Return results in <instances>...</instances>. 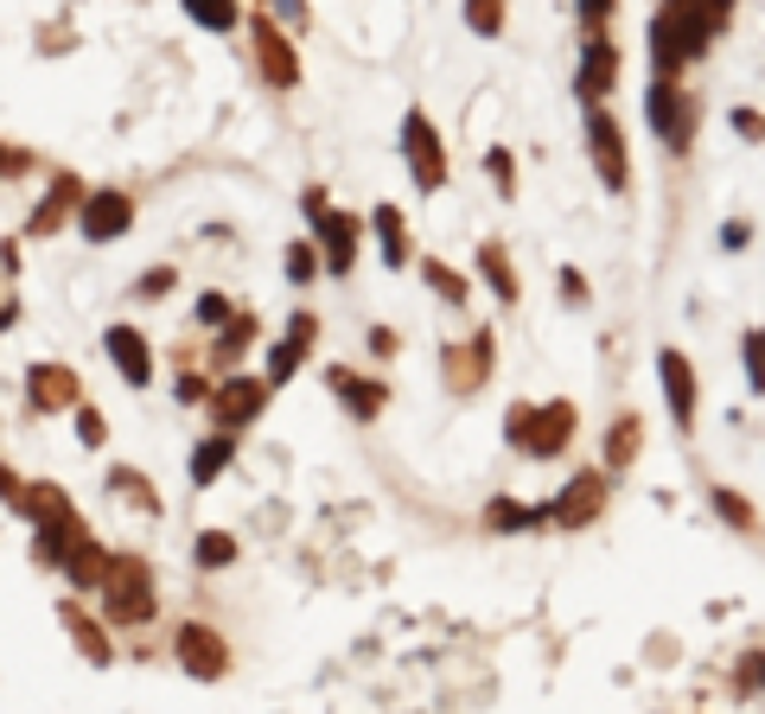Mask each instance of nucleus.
Here are the masks:
<instances>
[{
  "instance_id": "obj_1",
  "label": "nucleus",
  "mask_w": 765,
  "mask_h": 714,
  "mask_svg": "<svg viewBox=\"0 0 765 714\" xmlns=\"http://www.w3.org/2000/svg\"><path fill=\"white\" fill-rule=\"evenodd\" d=\"M402 141H408V166H415V185H421V192H434V185L447 178V160H440V134L428 128V115H421V109L408 115Z\"/></svg>"
},
{
  "instance_id": "obj_2",
  "label": "nucleus",
  "mask_w": 765,
  "mask_h": 714,
  "mask_svg": "<svg viewBox=\"0 0 765 714\" xmlns=\"http://www.w3.org/2000/svg\"><path fill=\"white\" fill-rule=\"evenodd\" d=\"M586 134H593V166H600V178H606L612 192H625V134H619V122H612L606 109H593V115H586Z\"/></svg>"
},
{
  "instance_id": "obj_3",
  "label": "nucleus",
  "mask_w": 765,
  "mask_h": 714,
  "mask_svg": "<svg viewBox=\"0 0 765 714\" xmlns=\"http://www.w3.org/2000/svg\"><path fill=\"white\" fill-rule=\"evenodd\" d=\"M262 396H268V382H249V377H230L217 396H211V421L217 428H243V421H255L262 415Z\"/></svg>"
},
{
  "instance_id": "obj_4",
  "label": "nucleus",
  "mask_w": 765,
  "mask_h": 714,
  "mask_svg": "<svg viewBox=\"0 0 765 714\" xmlns=\"http://www.w3.org/2000/svg\"><path fill=\"white\" fill-rule=\"evenodd\" d=\"M76 224H83L90 243H109V236H122V230L134 224V204H128L122 192H96V198L76 204Z\"/></svg>"
},
{
  "instance_id": "obj_5",
  "label": "nucleus",
  "mask_w": 765,
  "mask_h": 714,
  "mask_svg": "<svg viewBox=\"0 0 765 714\" xmlns=\"http://www.w3.org/2000/svg\"><path fill=\"white\" fill-rule=\"evenodd\" d=\"M600 504H606V479H600V472H581V479L568 484V491H561L549 510H555L568 530H581V523H593V517H600Z\"/></svg>"
},
{
  "instance_id": "obj_6",
  "label": "nucleus",
  "mask_w": 765,
  "mask_h": 714,
  "mask_svg": "<svg viewBox=\"0 0 765 714\" xmlns=\"http://www.w3.org/2000/svg\"><path fill=\"white\" fill-rule=\"evenodd\" d=\"M173 651H178V663H192L198 676H217V670L230 663V651H224V644H217L211 632H204V625H178Z\"/></svg>"
},
{
  "instance_id": "obj_7",
  "label": "nucleus",
  "mask_w": 765,
  "mask_h": 714,
  "mask_svg": "<svg viewBox=\"0 0 765 714\" xmlns=\"http://www.w3.org/2000/svg\"><path fill=\"white\" fill-rule=\"evenodd\" d=\"M663 396H670L676 428H688V421H695V377H688L683 351H663Z\"/></svg>"
},
{
  "instance_id": "obj_8",
  "label": "nucleus",
  "mask_w": 765,
  "mask_h": 714,
  "mask_svg": "<svg viewBox=\"0 0 765 714\" xmlns=\"http://www.w3.org/2000/svg\"><path fill=\"white\" fill-rule=\"evenodd\" d=\"M109 351H115L128 382H147V338H141L134 326H109Z\"/></svg>"
},
{
  "instance_id": "obj_9",
  "label": "nucleus",
  "mask_w": 765,
  "mask_h": 714,
  "mask_svg": "<svg viewBox=\"0 0 765 714\" xmlns=\"http://www.w3.org/2000/svg\"><path fill=\"white\" fill-rule=\"evenodd\" d=\"M332 389L351 402V415H377V408L389 402V389H382V382H357L351 370H332Z\"/></svg>"
},
{
  "instance_id": "obj_10",
  "label": "nucleus",
  "mask_w": 765,
  "mask_h": 714,
  "mask_svg": "<svg viewBox=\"0 0 765 714\" xmlns=\"http://www.w3.org/2000/svg\"><path fill=\"white\" fill-rule=\"evenodd\" d=\"M32 396H39V408L76 402V377L71 370H58V364H45V370H32Z\"/></svg>"
},
{
  "instance_id": "obj_11",
  "label": "nucleus",
  "mask_w": 765,
  "mask_h": 714,
  "mask_svg": "<svg viewBox=\"0 0 765 714\" xmlns=\"http://www.w3.org/2000/svg\"><path fill=\"white\" fill-rule=\"evenodd\" d=\"M644 447V428H638V415H619L606 434V466H632V453Z\"/></svg>"
},
{
  "instance_id": "obj_12",
  "label": "nucleus",
  "mask_w": 765,
  "mask_h": 714,
  "mask_svg": "<svg viewBox=\"0 0 765 714\" xmlns=\"http://www.w3.org/2000/svg\"><path fill=\"white\" fill-rule=\"evenodd\" d=\"M230 459H236V440H230V434L204 440V447H198V459H192V479H198V484H211V479H217V472L230 466Z\"/></svg>"
},
{
  "instance_id": "obj_13",
  "label": "nucleus",
  "mask_w": 765,
  "mask_h": 714,
  "mask_svg": "<svg viewBox=\"0 0 765 714\" xmlns=\"http://www.w3.org/2000/svg\"><path fill=\"white\" fill-rule=\"evenodd\" d=\"M64 625H71V638H76V644H83V651H90L96 663H109V657H115V651H109V638H102L96 625H90V612L64 606Z\"/></svg>"
},
{
  "instance_id": "obj_14",
  "label": "nucleus",
  "mask_w": 765,
  "mask_h": 714,
  "mask_svg": "<svg viewBox=\"0 0 765 714\" xmlns=\"http://www.w3.org/2000/svg\"><path fill=\"white\" fill-rule=\"evenodd\" d=\"M377 236H382V262H408V236H402V217L382 204L377 211Z\"/></svg>"
},
{
  "instance_id": "obj_15",
  "label": "nucleus",
  "mask_w": 765,
  "mask_h": 714,
  "mask_svg": "<svg viewBox=\"0 0 765 714\" xmlns=\"http://www.w3.org/2000/svg\"><path fill=\"white\" fill-rule=\"evenodd\" d=\"M230 561H236V542H230L224 530L198 536V568H230Z\"/></svg>"
},
{
  "instance_id": "obj_16",
  "label": "nucleus",
  "mask_w": 765,
  "mask_h": 714,
  "mask_svg": "<svg viewBox=\"0 0 765 714\" xmlns=\"http://www.w3.org/2000/svg\"><path fill=\"white\" fill-rule=\"evenodd\" d=\"M484 275H491V287H498V300H517V275H510V262H504V249H484V262H479Z\"/></svg>"
},
{
  "instance_id": "obj_17",
  "label": "nucleus",
  "mask_w": 765,
  "mask_h": 714,
  "mask_svg": "<svg viewBox=\"0 0 765 714\" xmlns=\"http://www.w3.org/2000/svg\"><path fill=\"white\" fill-rule=\"evenodd\" d=\"M714 504H721V517H727V523L753 530V504H746V498H734V491H714Z\"/></svg>"
},
{
  "instance_id": "obj_18",
  "label": "nucleus",
  "mask_w": 765,
  "mask_h": 714,
  "mask_svg": "<svg viewBox=\"0 0 765 714\" xmlns=\"http://www.w3.org/2000/svg\"><path fill=\"white\" fill-rule=\"evenodd\" d=\"M746 370H753V389H765V332H746Z\"/></svg>"
},
{
  "instance_id": "obj_19",
  "label": "nucleus",
  "mask_w": 765,
  "mask_h": 714,
  "mask_svg": "<svg viewBox=\"0 0 765 714\" xmlns=\"http://www.w3.org/2000/svg\"><path fill=\"white\" fill-rule=\"evenodd\" d=\"M287 255H294V262H287V275H294V280H313V268H319V262H313V243H294Z\"/></svg>"
},
{
  "instance_id": "obj_20",
  "label": "nucleus",
  "mask_w": 765,
  "mask_h": 714,
  "mask_svg": "<svg viewBox=\"0 0 765 714\" xmlns=\"http://www.w3.org/2000/svg\"><path fill=\"white\" fill-rule=\"evenodd\" d=\"M561 294H568V300H586V280L568 268V275H561Z\"/></svg>"
},
{
  "instance_id": "obj_21",
  "label": "nucleus",
  "mask_w": 765,
  "mask_h": 714,
  "mask_svg": "<svg viewBox=\"0 0 765 714\" xmlns=\"http://www.w3.org/2000/svg\"><path fill=\"white\" fill-rule=\"evenodd\" d=\"M0 498H20V484H13V472H0Z\"/></svg>"
}]
</instances>
